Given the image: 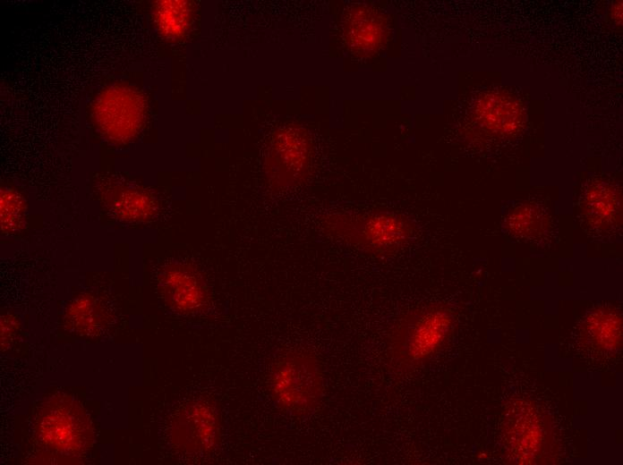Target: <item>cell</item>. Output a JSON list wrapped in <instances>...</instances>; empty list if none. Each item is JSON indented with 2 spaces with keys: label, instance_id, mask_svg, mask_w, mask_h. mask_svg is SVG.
Masks as SVG:
<instances>
[{
  "label": "cell",
  "instance_id": "obj_1",
  "mask_svg": "<svg viewBox=\"0 0 623 465\" xmlns=\"http://www.w3.org/2000/svg\"><path fill=\"white\" fill-rule=\"evenodd\" d=\"M326 232L367 256L388 258L412 239L414 224L404 215L388 211L337 214L324 219Z\"/></svg>",
  "mask_w": 623,
  "mask_h": 465
},
{
  "label": "cell",
  "instance_id": "obj_2",
  "mask_svg": "<svg viewBox=\"0 0 623 465\" xmlns=\"http://www.w3.org/2000/svg\"><path fill=\"white\" fill-rule=\"evenodd\" d=\"M452 326L453 317L443 307L432 306L404 314L390 335L393 359L402 368L416 366L442 347Z\"/></svg>",
  "mask_w": 623,
  "mask_h": 465
},
{
  "label": "cell",
  "instance_id": "obj_3",
  "mask_svg": "<svg viewBox=\"0 0 623 465\" xmlns=\"http://www.w3.org/2000/svg\"><path fill=\"white\" fill-rule=\"evenodd\" d=\"M270 388L272 397L283 410L303 417L319 404L323 393L320 367L314 356L294 351L275 365Z\"/></svg>",
  "mask_w": 623,
  "mask_h": 465
},
{
  "label": "cell",
  "instance_id": "obj_4",
  "mask_svg": "<svg viewBox=\"0 0 623 465\" xmlns=\"http://www.w3.org/2000/svg\"><path fill=\"white\" fill-rule=\"evenodd\" d=\"M94 113L105 134L116 140L126 139L141 124L143 102L132 88L115 85L99 95Z\"/></svg>",
  "mask_w": 623,
  "mask_h": 465
},
{
  "label": "cell",
  "instance_id": "obj_5",
  "mask_svg": "<svg viewBox=\"0 0 623 465\" xmlns=\"http://www.w3.org/2000/svg\"><path fill=\"white\" fill-rule=\"evenodd\" d=\"M516 106V104L505 96L488 97L481 110L482 119L490 128L505 130L515 125V121L519 118V113Z\"/></svg>",
  "mask_w": 623,
  "mask_h": 465
},
{
  "label": "cell",
  "instance_id": "obj_6",
  "mask_svg": "<svg viewBox=\"0 0 623 465\" xmlns=\"http://www.w3.org/2000/svg\"><path fill=\"white\" fill-rule=\"evenodd\" d=\"M155 16L162 33L176 37L184 31L188 24V5L183 1H162L156 6Z\"/></svg>",
  "mask_w": 623,
  "mask_h": 465
}]
</instances>
